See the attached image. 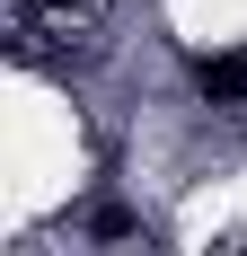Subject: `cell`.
I'll use <instances>...</instances> for the list:
<instances>
[{
	"mask_svg": "<svg viewBox=\"0 0 247 256\" xmlns=\"http://www.w3.org/2000/svg\"><path fill=\"white\" fill-rule=\"evenodd\" d=\"M88 230H98V238H124V230H132V212H124V204H98V212H88Z\"/></svg>",
	"mask_w": 247,
	"mask_h": 256,
	"instance_id": "2",
	"label": "cell"
},
{
	"mask_svg": "<svg viewBox=\"0 0 247 256\" xmlns=\"http://www.w3.org/2000/svg\"><path fill=\"white\" fill-rule=\"evenodd\" d=\"M194 88L212 106H247V53H203V62H194Z\"/></svg>",
	"mask_w": 247,
	"mask_h": 256,
	"instance_id": "1",
	"label": "cell"
}]
</instances>
